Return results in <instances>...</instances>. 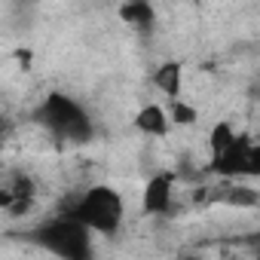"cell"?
<instances>
[{"label": "cell", "mask_w": 260, "mask_h": 260, "mask_svg": "<svg viewBox=\"0 0 260 260\" xmlns=\"http://www.w3.org/2000/svg\"><path fill=\"white\" fill-rule=\"evenodd\" d=\"M220 199H223V202H230V205L254 208V205H257V190H251V187H230Z\"/></svg>", "instance_id": "obj_12"}, {"label": "cell", "mask_w": 260, "mask_h": 260, "mask_svg": "<svg viewBox=\"0 0 260 260\" xmlns=\"http://www.w3.org/2000/svg\"><path fill=\"white\" fill-rule=\"evenodd\" d=\"M153 86L169 95L172 101L181 98V86H184V64L181 61H162L156 71H153Z\"/></svg>", "instance_id": "obj_8"}, {"label": "cell", "mask_w": 260, "mask_h": 260, "mask_svg": "<svg viewBox=\"0 0 260 260\" xmlns=\"http://www.w3.org/2000/svg\"><path fill=\"white\" fill-rule=\"evenodd\" d=\"M10 205H13V193H10L7 187H0V208L10 211Z\"/></svg>", "instance_id": "obj_14"}, {"label": "cell", "mask_w": 260, "mask_h": 260, "mask_svg": "<svg viewBox=\"0 0 260 260\" xmlns=\"http://www.w3.org/2000/svg\"><path fill=\"white\" fill-rule=\"evenodd\" d=\"M166 113H169V122H172V125H196V122H199V110H196L193 104H187L184 98L172 101Z\"/></svg>", "instance_id": "obj_10"}, {"label": "cell", "mask_w": 260, "mask_h": 260, "mask_svg": "<svg viewBox=\"0 0 260 260\" xmlns=\"http://www.w3.org/2000/svg\"><path fill=\"white\" fill-rule=\"evenodd\" d=\"M7 190L13 193V202H16V199H31V202H34V193H37L34 178H31V175H25V172H13V178H10Z\"/></svg>", "instance_id": "obj_11"}, {"label": "cell", "mask_w": 260, "mask_h": 260, "mask_svg": "<svg viewBox=\"0 0 260 260\" xmlns=\"http://www.w3.org/2000/svg\"><path fill=\"white\" fill-rule=\"evenodd\" d=\"M31 208H34V202H31V199H16V202L10 205V211H7V214H10V217H25Z\"/></svg>", "instance_id": "obj_13"}, {"label": "cell", "mask_w": 260, "mask_h": 260, "mask_svg": "<svg viewBox=\"0 0 260 260\" xmlns=\"http://www.w3.org/2000/svg\"><path fill=\"white\" fill-rule=\"evenodd\" d=\"M31 239L58 260H92V233L68 214L46 220L31 233Z\"/></svg>", "instance_id": "obj_3"}, {"label": "cell", "mask_w": 260, "mask_h": 260, "mask_svg": "<svg viewBox=\"0 0 260 260\" xmlns=\"http://www.w3.org/2000/svg\"><path fill=\"white\" fill-rule=\"evenodd\" d=\"M116 13L128 28L144 31V34H150L153 25H156V10H153V4H147V0H128V4H122Z\"/></svg>", "instance_id": "obj_7"}, {"label": "cell", "mask_w": 260, "mask_h": 260, "mask_svg": "<svg viewBox=\"0 0 260 260\" xmlns=\"http://www.w3.org/2000/svg\"><path fill=\"white\" fill-rule=\"evenodd\" d=\"M68 217H74L77 223H83L89 233L110 236V233L119 230V223L125 217V202H122L119 190H113L107 184H95V187H89L74 202V208L68 211Z\"/></svg>", "instance_id": "obj_2"}, {"label": "cell", "mask_w": 260, "mask_h": 260, "mask_svg": "<svg viewBox=\"0 0 260 260\" xmlns=\"http://www.w3.org/2000/svg\"><path fill=\"white\" fill-rule=\"evenodd\" d=\"M233 138H236V128L223 119V122H217L214 128H211V135H208V147H211V159L214 156H220L230 144H233Z\"/></svg>", "instance_id": "obj_9"}, {"label": "cell", "mask_w": 260, "mask_h": 260, "mask_svg": "<svg viewBox=\"0 0 260 260\" xmlns=\"http://www.w3.org/2000/svg\"><path fill=\"white\" fill-rule=\"evenodd\" d=\"M181 260H196V257H181Z\"/></svg>", "instance_id": "obj_15"}, {"label": "cell", "mask_w": 260, "mask_h": 260, "mask_svg": "<svg viewBox=\"0 0 260 260\" xmlns=\"http://www.w3.org/2000/svg\"><path fill=\"white\" fill-rule=\"evenodd\" d=\"M34 119L49 135H55L58 141H68V144H86L92 138L89 113L71 95H61V92L46 95V101L34 110Z\"/></svg>", "instance_id": "obj_1"}, {"label": "cell", "mask_w": 260, "mask_h": 260, "mask_svg": "<svg viewBox=\"0 0 260 260\" xmlns=\"http://www.w3.org/2000/svg\"><path fill=\"white\" fill-rule=\"evenodd\" d=\"M172 196H175V172L153 175L144 187V196H141L144 214H166L172 208Z\"/></svg>", "instance_id": "obj_5"}, {"label": "cell", "mask_w": 260, "mask_h": 260, "mask_svg": "<svg viewBox=\"0 0 260 260\" xmlns=\"http://www.w3.org/2000/svg\"><path fill=\"white\" fill-rule=\"evenodd\" d=\"M211 172H217L220 178H239V175H257L260 172V150L254 147L251 135L236 132L233 144L211 159Z\"/></svg>", "instance_id": "obj_4"}, {"label": "cell", "mask_w": 260, "mask_h": 260, "mask_svg": "<svg viewBox=\"0 0 260 260\" xmlns=\"http://www.w3.org/2000/svg\"><path fill=\"white\" fill-rule=\"evenodd\" d=\"M135 128L150 138H166L172 132V122H169V113L159 107V104H144L138 113H135Z\"/></svg>", "instance_id": "obj_6"}]
</instances>
